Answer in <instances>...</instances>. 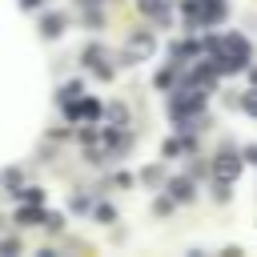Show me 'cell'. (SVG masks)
<instances>
[{"mask_svg":"<svg viewBox=\"0 0 257 257\" xmlns=\"http://www.w3.org/2000/svg\"><path fill=\"white\" fill-rule=\"evenodd\" d=\"M245 161H249V165H257V145H249V149H245Z\"/></svg>","mask_w":257,"mask_h":257,"instance_id":"obj_11","label":"cell"},{"mask_svg":"<svg viewBox=\"0 0 257 257\" xmlns=\"http://www.w3.org/2000/svg\"><path fill=\"white\" fill-rule=\"evenodd\" d=\"M249 80H253V84H257V68H253V72H249Z\"/></svg>","mask_w":257,"mask_h":257,"instance_id":"obj_13","label":"cell"},{"mask_svg":"<svg viewBox=\"0 0 257 257\" xmlns=\"http://www.w3.org/2000/svg\"><path fill=\"white\" fill-rule=\"evenodd\" d=\"M108 120H112V124H124V108L112 104V108H108Z\"/></svg>","mask_w":257,"mask_h":257,"instance_id":"obj_9","label":"cell"},{"mask_svg":"<svg viewBox=\"0 0 257 257\" xmlns=\"http://www.w3.org/2000/svg\"><path fill=\"white\" fill-rule=\"evenodd\" d=\"M36 4H40V0H24V8H36Z\"/></svg>","mask_w":257,"mask_h":257,"instance_id":"obj_12","label":"cell"},{"mask_svg":"<svg viewBox=\"0 0 257 257\" xmlns=\"http://www.w3.org/2000/svg\"><path fill=\"white\" fill-rule=\"evenodd\" d=\"M20 197H24V201H32V205H36V201H40V197H44V193H40V189H24V193H20Z\"/></svg>","mask_w":257,"mask_h":257,"instance_id":"obj_10","label":"cell"},{"mask_svg":"<svg viewBox=\"0 0 257 257\" xmlns=\"http://www.w3.org/2000/svg\"><path fill=\"white\" fill-rule=\"evenodd\" d=\"M241 108H245V112H249V116H257V92H249V96H245V100H241Z\"/></svg>","mask_w":257,"mask_h":257,"instance_id":"obj_8","label":"cell"},{"mask_svg":"<svg viewBox=\"0 0 257 257\" xmlns=\"http://www.w3.org/2000/svg\"><path fill=\"white\" fill-rule=\"evenodd\" d=\"M76 92H80V84H76V80H72V84H64V92H60V100H64V104H68V100H76Z\"/></svg>","mask_w":257,"mask_h":257,"instance_id":"obj_7","label":"cell"},{"mask_svg":"<svg viewBox=\"0 0 257 257\" xmlns=\"http://www.w3.org/2000/svg\"><path fill=\"white\" fill-rule=\"evenodd\" d=\"M141 52H153V36L149 32H137L133 36V56H141Z\"/></svg>","mask_w":257,"mask_h":257,"instance_id":"obj_5","label":"cell"},{"mask_svg":"<svg viewBox=\"0 0 257 257\" xmlns=\"http://www.w3.org/2000/svg\"><path fill=\"white\" fill-rule=\"evenodd\" d=\"M169 193H173V201H193V181L177 177V181H169Z\"/></svg>","mask_w":257,"mask_h":257,"instance_id":"obj_2","label":"cell"},{"mask_svg":"<svg viewBox=\"0 0 257 257\" xmlns=\"http://www.w3.org/2000/svg\"><path fill=\"white\" fill-rule=\"evenodd\" d=\"M141 8L157 20H169V0H141Z\"/></svg>","mask_w":257,"mask_h":257,"instance_id":"obj_3","label":"cell"},{"mask_svg":"<svg viewBox=\"0 0 257 257\" xmlns=\"http://www.w3.org/2000/svg\"><path fill=\"white\" fill-rule=\"evenodd\" d=\"M40 221H44V229H60V225H64V217H60V213H44Z\"/></svg>","mask_w":257,"mask_h":257,"instance_id":"obj_6","label":"cell"},{"mask_svg":"<svg viewBox=\"0 0 257 257\" xmlns=\"http://www.w3.org/2000/svg\"><path fill=\"white\" fill-rule=\"evenodd\" d=\"M40 28H44V36H60L64 16H56V12H52V16H44V20H40Z\"/></svg>","mask_w":257,"mask_h":257,"instance_id":"obj_4","label":"cell"},{"mask_svg":"<svg viewBox=\"0 0 257 257\" xmlns=\"http://www.w3.org/2000/svg\"><path fill=\"white\" fill-rule=\"evenodd\" d=\"M217 173H221L225 181H233V177L241 173V161H237V153H229V149H221V153H217Z\"/></svg>","mask_w":257,"mask_h":257,"instance_id":"obj_1","label":"cell"}]
</instances>
